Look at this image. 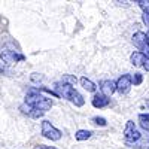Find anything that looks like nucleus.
Listing matches in <instances>:
<instances>
[{"label":"nucleus","instance_id":"obj_1","mask_svg":"<svg viewBox=\"0 0 149 149\" xmlns=\"http://www.w3.org/2000/svg\"><path fill=\"white\" fill-rule=\"evenodd\" d=\"M26 104L37 109V110H40V112H48V110H51L52 107V100L51 98H48L45 95H42L39 91H37V88H30L26 94V102H24Z\"/></svg>","mask_w":149,"mask_h":149},{"label":"nucleus","instance_id":"obj_2","mask_svg":"<svg viewBox=\"0 0 149 149\" xmlns=\"http://www.w3.org/2000/svg\"><path fill=\"white\" fill-rule=\"evenodd\" d=\"M54 90H55V94H57L58 97L66 98V100H69V102L73 103L74 106L81 107V106L85 104V98L82 97V94H81L79 91H76V90H74L73 86H70V85H66V84H63V82H57V84L54 85Z\"/></svg>","mask_w":149,"mask_h":149},{"label":"nucleus","instance_id":"obj_3","mask_svg":"<svg viewBox=\"0 0 149 149\" xmlns=\"http://www.w3.org/2000/svg\"><path fill=\"white\" fill-rule=\"evenodd\" d=\"M140 139H142V134L137 130V127H136V124L133 121H127L125 128H124V140H125V145L133 148V145L136 142H139Z\"/></svg>","mask_w":149,"mask_h":149},{"label":"nucleus","instance_id":"obj_4","mask_svg":"<svg viewBox=\"0 0 149 149\" xmlns=\"http://www.w3.org/2000/svg\"><path fill=\"white\" fill-rule=\"evenodd\" d=\"M40 131H42V136L52 142H57L61 139V136H63V133H61L58 128H55L54 125L49 121H42V125H40Z\"/></svg>","mask_w":149,"mask_h":149},{"label":"nucleus","instance_id":"obj_5","mask_svg":"<svg viewBox=\"0 0 149 149\" xmlns=\"http://www.w3.org/2000/svg\"><path fill=\"white\" fill-rule=\"evenodd\" d=\"M133 45L139 49V52H142L143 55H146L149 58V45L146 40V33L143 31H137L133 34Z\"/></svg>","mask_w":149,"mask_h":149},{"label":"nucleus","instance_id":"obj_6","mask_svg":"<svg viewBox=\"0 0 149 149\" xmlns=\"http://www.w3.org/2000/svg\"><path fill=\"white\" fill-rule=\"evenodd\" d=\"M115 86H116V93L119 95H127L131 90V79H130V74H122V76L115 82Z\"/></svg>","mask_w":149,"mask_h":149},{"label":"nucleus","instance_id":"obj_7","mask_svg":"<svg viewBox=\"0 0 149 149\" xmlns=\"http://www.w3.org/2000/svg\"><path fill=\"white\" fill-rule=\"evenodd\" d=\"M0 58L3 60V63H8V64H12V63H18V61H24L26 57L22 54L17 52V51H10V49H5L0 54Z\"/></svg>","mask_w":149,"mask_h":149},{"label":"nucleus","instance_id":"obj_8","mask_svg":"<svg viewBox=\"0 0 149 149\" xmlns=\"http://www.w3.org/2000/svg\"><path fill=\"white\" fill-rule=\"evenodd\" d=\"M19 110L22 112L24 115H27V116H30V118H33V119L42 118V116L45 115L43 112L37 110V109H34V107H31V106H29V104H26V103H22V104L19 106Z\"/></svg>","mask_w":149,"mask_h":149},{"label":"nucleus","instance_id":"obj_9","mask_svg":"<svg viewBox=\"0 0 149 149\" xmlns=\"http://www.w3.org/2000/svg\"><path fill=\"white\" fill-rule=\"evenodd\" d=\"M91 103H93V106H94L95 109H103V107L109 106V103H110V98H109V97H106V95H103L102 93H100V94L97 93V94H94V97H93Z\"/></svg>","mask_w":149,"mask_h":149},{"label":"nucleus","instance_id":"obj_10","mask_svg":"<svg viewBox=\"0 0 149 149\" xmlns=\"http://www.w3.org/2000/svg\"><path fill=\"white\" fill-rule=\"evenodd\" d=\"M100 91L103 95L106 97H110L112 94H113L116 91V86H115V82L110 81V79H106V81H102L100 82Z\"/></svg>","mask_w":149,"mask_h":149},{"label":"nucleus","instance_id":"obj_11","mask_svg":"<svg viewBox=\"0 0 149 149\" xmlns=\"http://www.w3.org/2000/svg\"><path fill=\"white\" fill-rule=\"evenodd\" d=\"M145 60H146V55H143V54L139 52V51H136V52H133L131 57H130V63H131L133 66H136V67H142L143 63H145Z\"/></svg>","mask_w":149,"mask_h":149},{"label":"nucleus","instance_id":"obj_12","mask_svg":"<svg viewBox=\"0 0 149 149\" xmlns=\"http://www.w3.org/2000/svg\"><path fill=\"white\" fill-rule=\"evenodd\" d=\"M79 84L82 85V88L86 90L88 93H95V90H97V85H95L93 81H90L88 78H85V76L79 79Z\"/></svg>","mask_w":149,"mask_h":149},{"label":"nucleus","instance_id":"obj_13","mask_svg":"<svg viewBox=\"0 0 149 149\" xmlns=\"http://www.w3.org/2000/svg\"><path fill=\"white\" fill-rule=\"evenodd\" d=\"M91 136H93V133L90 130H78L76 134H74V139L78 142H84V140H88Z\"/></svg>","mask_w":149,"mask_h":149},{"label":"nucleus","instance_id":"obj_14","mask_svg":"<svg viewBox=\"0 0 149 149\" xmlns=\"http://www.w3.org/2000/svg\"><path fill=\"white\" fill-rule=\"evenodd\" d=\"M137 119H139V125H140L145 131L149 133V113H140V115L137 116Z\"/></svg>","mask_w":149,"mask_h":149},{"label":"nucleus","instance_id":"obj_15","mask_svg":"<svg viewBox=\"0 0 149 149\" xmlns=\"http://www.w3.org/2000/svg\"><path fill=\"white\" fill-rule=\"evenodd\" d=\"M130 79H131V85L139 86V85L143 82V74H142V73H134V74H130Z\"/></svg>","mask_w":149,"mask_h":149},{"label":"nucleus","instance_id":"obj_16","mask_svg":"<svg viewBox=\"0 0 149 149\" xmlns=\"http://www.w3.org/2000/svg\"><path fill=\"white\" fill-rule=\"evenodd\" d=\"M61 82L66 84V85L73 86L74 84L78 82V79H76V76H73V74H63V81H61Z\"/></svg>","mask_w":149,"mask_h":149},{"label":"nucleus","instance_id":"obj_17","mask_svg":"<svg viewBox=\"0 0 149 149\" xmlns=\"http://www.w3.org/2000/svg\"><path fill=\"white\" fill-rule=\"evenodd\" d=\"M91 121H93V124H95V125H98V127H106L107 125V122L103 116H94Z\"/></svg>","mask_w":149,"mask_h":149},{"label":"nucleus","instance_id":"obj_18","mask_svg":"<svg viewBox=\"0 0 149 149\" xmlns=\"http://www.w3.org/2000/svg\"><path fill=\"white\" fill-rule=\"evenodd\" d=\"M30 81L33 82V84H39V82H42L43 81V74H40V73H31L30 74Z\"/></svg>","mask_w":149,"mask_h":149},{"label":"nucleus","instance_id":"obj_19","mask_svg":"<svg viewBox=\"0 0 149 149\" xmlns=\"http://www.w3.org/2000/svg\"><path fill=\"white\" fill-rule=\"evenodd\" d=\"M137 3L143 9V14L149 15V0H140V2H137Z\"/></svg>","mask_w":149,"mask_h":149},{"label":"nucleus","instance_id":"obj_20","mask_svg":"<svg viewBox=\"0 0 149 149\" xmlns=\"http://www.w3.org/2000/svg\"><path fill=\"white\" fill-rule=\"evenodd\" d=\"M33 149H57L55 146H46V145H37Z\"/></svg>","mask_w":149,"mask_h":149},{"label":"nucleus","instance_id":"obj_21","mask_svg":"<svg viewBox=\"0 0 149 149\" xmlns=\"http://www.w3.org/2000/svg\"><path fill=\"white\" fill-rule=\"evenodd\" d=\"M146 72H149V58L146 57V60H145V63H143V66H142Z\"/></svg>","mask_w":149,"mask_h":149},{"label":"nucleus","instance_id":"obj_22","mask_svg":"<svg viewBox=\"0 0 149 149\" xmlns=\"http://www.w3.org/2000/svg\"><path fill=\"white\" fill-rule=\"evenodd\" d=\"M146 40H148V45H149V31L146 33Z\"/></svg>","mask_w":149,"mask_h":149},{"label":"nucleus","instance_id":"obj_23","mask_svg":"<svg viewBox=\"0 0 149 149\" xmlns=\"http://www.w3.org/2000/svg\"><path fill=\"white\" fill-rule=\"evenodd\" d=\"M148 149H149V148H148Z\"/></svg>","mask_w":149,"mask_h":149}]
</instances>
